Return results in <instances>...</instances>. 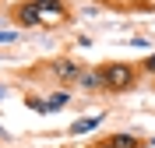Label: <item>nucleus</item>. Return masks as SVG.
Returning <instances> with one entry per match:
<instances>
[{
    "mask_svg": "<svg viewBox=\"0 0 155 148\" xmlns=\"http://www.w3.org/2000/svg\"><path fill=\"white\" fill-rule=\"evenodd\" d=\"M99 78H102V95H127L141 85V71L134 60H106L99 64Z\"/></svg>",
    "mask_w": 155,
    "mask_h": 148,
    "instance_id": "1",
    "label": "nucleus"
},
{
    "mask_svg": "<svg viewBox=\"0 0 155 148\" xmlns=\"http://www.w3.org/2000/svg\"><path fill=\"white\" fill-rule=\"evenodd\" d=\"M81 71H85V64L78 57H53L46 64H39V74H46L57 88H74V81H78Z\"/></svg>",
    "mask_w": 155,
    "mask_h": 148,
    "instance_id": "2",
    "label": "nucleus"
},
{
    "mask_svg": "<svg viewBox=\"0 0 155 148\" xmlns=\"http://www.w3.org/2000/svg\"><path fill=\"white\" fill-rule=\"evenodd\" d=\"M7 18H11V25H18V32L21 28H46V21H42V14H39V7H35V0H14L11 11H7Z\"/></svg>",
    "mask_w": 155,
    "mask_h": 148,
    "instance_id": "3",
    "label": "nucleus"
},
{
    "mask_svg": "<svg viewBox=\"0 0 155 148\" xmlns=\"http://www.w3.org/2000/svg\"><path fill=\"white\" fill-rule=\"evenodd\" d=\"M35 7L42 14V21H46V28H60V25H67L74 18V11H71L67 0H35Z\"/></svg>",
    "mask_w": 155,
    "mask_h": 148,
    "instance_id": "4",
    "label": "nucleus"
},
{
    "mask_svg": "<svg viewBox=\"0 0 155 148\" xmlns=\"http://www.w3.org/2000/svg\"><path fill=\"white\" fill-rule=\"evenodd\" d=\"M74 92H81V95H99V92H102L99 67H88V64H85V71H81V74H78V81H74Z\"/></svg>",
    "mask_w": 155,
    "mask_h": 148,
    "instance_id": "5",
    "label": "nucleus"
},
{
    "mask_svg": "<svg viewBox=\"0 0 155 148\" xmlns=\"http://www.w3.org/2000/svg\"><path fill=\"white\" fill-rule=\"evenodd\" d=\"M102 120H106V113H92V117L74 120V123L67 127V138H81V134H92V130H99V127H102Z\"/></svg>",
    "mask_w": 155,
    "mask_h": 148,
    "instance_id": "6",
    "label": "nucleus"
},
{
    "mask_svg": "<svg viewBox=\"0 0 155 148\" xmlns=\"http://www.w3.org/2000/svg\"><path fill=\"white\" fill-rule=\"evenodd\" d=\"M106 141L113 148H145V141L137 134H127V130H113V134H106Z\"/></svg>",
    "mask_w": 155,
    "mask_h": 148,
    "instance_id": "7",
    "label": "nucleus"
},
{
    "mask_svg": "<svg viewBox=\"0 0 155 148\" xmlns=\"http://www.w3.org/2000/svg\"><path fill=\"white\" fill-rule=\"evenodd\" d=\"M74 99V88H57V92H46V102H49V113H60Z\"/></svg>",
    "mask_w": 155,
    "mask_h": 148,
    "instance_id": "8",
    "label": "nucleus"
},
{
    "mask_svg": "<svg viewBox=\"0 0 155 148\" xmlns=\"http://www.w3.org/2000/svg\"><path fill=\"white\" fill-rule=\"evenodd\" d=\"M21 102H25V106H28L32 113H42V117L49 113V102H46V95H35V92H25V95H21Z\"/></svg>",
    "mask_w": 155,
    "mask_h": 148,
    "instance_id": "9",
    "label": "nucleus"
},
{
    "mask_svg": "<svg viewBox=\"0 0 155 148\" xmlns=\"http://www.w3.org/2000/svg\"><path fill=\"white\" fill-rule=\"evenodd\" d=\"M137 71H141V78H152L155 81V53H145V57L137 60Z\"/></svg>",
    "mask_w": 155,
    "mask_h": 148,
    "instance_id": "10",
    "label": "nucleus"
},
{
    "mask_svg": "<svg viewBox=\"0 0 155 148\" xmlns=\"http://www.w3.org/2000/svg\"><path fill=\"white\" fill-rule=\"evenodd\" d=\"M21 32L18 28H0V46H11V42H18Z\"/></svg>",
    "mask_w": 155,
    "mask_h": 148,
    "instance_id": "11",
    "label": "nucleus"
},
{
    "mask_svg": "<svg viewBox=\"0 0 155 148\" xmlns=\"http://www.w3.org/2000/svg\"><path fill=\"white\" fill-rule=\"evenodd\" d=\"M88 148H113V145H109V141L102 138V141H92V145H88Z\"/></svg>",
    "mask_w": 155,
    "mask_h": 148,
    "instance_id": "12",
    "label": "nucleus"
},
{
    "mask_svg": "<svg viewBox=\"0 0 155 148\" xmlns=\"http://www.w3.org/2000/svg\"><path fill=\"white\" fill-rule=\"evenodd\" d=\"M99 4H113V7H124L127 0H99Z\"/></svg>",
    "mask_w": 155,
    "mask_h": 148,
    "instance_id": "13",
    "label": "nucleus"
},
{
    "mask_svg": "<svg viewBox=\"0 0 155 148\" xmlns=\"http://www.w3.org/2000/svg\"><path fill=\"white\" fill-rule=\"evenodd\" d=\"M4 92H7V85H4V81H0V95H4Z\"/></svg>",
    "mask_w": 155,
    "mask_h": 148,
    "instance_id": "14",
    "label": "nucleus"
},
{
    "mask_svg": "<svg viewBox=\"0 0 155 148\" xmlns=\"http://www.w3.org/2000/svg\"><path fill=\"white\" fill-rule=\"evenodd\" d=\"M0 57H4V53H0Z\"/></svg>",
    "mask_w": 155,
    "mask_h": 148,
    "instance_id": "15",
    "label": "nucleus"
}]
</instances>
